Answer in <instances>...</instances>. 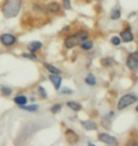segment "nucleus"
Listing matches in <instances>:
<instances>
[{
    "mask_svg": "<svg viewBox=\"0 0 138 146\" xmlns=\"http://www.w3.org/2000/svg\"><path fill=\"white\" fill-rule=\"evenodd\" d=\"M120 37H121V40L123 42L125 43H130L131 41L133 40V33H131V29L128 28L126 30L122 31L120 33Z\"/></svg>",
    "mask_w": 138,
    "mask_h": 146,
    "instance_id": "obj_7",
    "label": "nucleus"
},
{
    "mask_svg": "<svg viewBox=\"0 0 138 146\" xmlns=\"http://www.w3.org/2000/svg\"><path fill=\"white\" fill-rule=\"evenodd\" d=\"M39 91H40V95H42L43 97H46V91L45 90L44 87H39Z\"/></svg>",
    "mask_w": 138,
    "mask_h": 146,
    "instance_id": "obj_25",
    "label": "nucleus"
},
{
    "mask_svg": "<svg viewBox=\"0 0 138 146\" xmlns=\"http://www.w3.org/2000/svg\"><path fill=\"white\" fill-rule=\"evenodd\" d=\"M65 138L67 139V141L70 143H76L79 141V136L77 135V133L75 131H73L72 129H67L65 132Z\"/></svg>",
    "mask_w": 138,
    "mask_h": 146,
    "instance_id": "obj_8",
    "label": "nucleus"
},
{
    "mask_svg": "<svg viewBox=\"0 0 138 146\" xmlns=\"http://www.w3.org/2000/svg\"><path fill=\"white\" fill-rule=\"evenodd\" d=\"M42 46H43V44L41 42H39V41H33V42H30L28 45V48L29 51L35 52L42 48Z\"/></svg>",
    "mask_w": 138,
    "mask_h": 146,
    "instance_id": "obj_10",
    "label": "nucleus"
},
{
    "mask_svg": "<svg viewBox=\"0 0 138 146\" xmlns=\"http://www.w3.org/2000/svg\"><path fill=\"white\" fill-rule=\"evenodd\" d=\"M81 124H83V126L85 128L86 130H96V128H98V125L95 121H90V119H88V121H84L81 122Z\"/></svg>",
    "mask_w": 138,
    "mask_h": 146,
    "instance_id": "obj_11",
    "label": "nucleus"
},
{
    "mask_svg": "<svg viewBox=\"0 0 138 146\" xmlns=\"http://www.w3.org/2000/svg\"><path fill=\"white\" fill-rule=\"evenodd\" d=\"M88 37H89V34H88L87 31H81L75 35H70L67 37L64 41V46L67 48H72L76 46L80 45L83 40L88 39Z\"/></svg>",
    "mask_w": 138,
    "mask_h": 146,
    "instance_id": "obj_2",
    "label": "nucleus"
},
{
    "mask_svg": "<svg viewBox=\"0 0 138 146\" xmlns=\"http://www.w3.org/2000/svg\"><path fill=\"white\" fill-rule=\"evenodd\" d=\"M111 43L113 44L114 46H119L121 44V39L118 36H114L111 39Z\"/></svg>",
    "mask_w": 138,
    "mask_h": 146,
    "instance_id": "obj_20",
    "label": "nucleus"
},
{
    "mask_svg": "<svg viewBox=\"0 0 138 146\" xmlns=\"http://www.w3.org/2000/svg\"><path fill=\"white\" fill-rule=\"evenodd\" d=\"M61 104H54L53 106L51 107L50 108V111L52 113H54V114H56V113H59L61 111Z\"/></svg>",
    "mask_w": 138,
    "mask_h": 146,
    "instance_id": "obj_21",
    "label": "nucleus"
},
{
    "mask_svg": "<svg viewBox=\"0 0 138 146\" xmlns=\"http://www.w3.org/2000/svg\"><path fill=\"white\" fill-rule=\"evenodd\" d=\"M66 104L69 108H71L74 111H80V110H81V108H83V106H81L80 104L76 103V102H68Z\"/></svg>",
    "mask_w": 138,
    "mask_h": 146,
    "instance_id": "obj_16",
    "label": "nucleus"
},
{
    "mask_svg": "<svg viewBox=\"0 0 138 146\" xmlns=\"http://www.w3.org/2000/svg\"><path fill=\"white\" fill-rule=\"evenodd\" d=\"M49 80L51 81V83L53 84V86L55 87L56 90H59L61 84V77L59 74H51L49 75Z\"/></svg>",
    "mask_w": 138,
    "mask_h": 146,
    "instance_id": "obj_9",
    "label": "nucleus"
},
{
    "mask_svg": "<svg viewBox=\"0 0 138 146\" xmlns=\"http://www.w3.org/2000/svg\"><path fill=\"white\" fill-rule=\"evenodd\" d=\"M21 9V0H6L2 6V11L5 17L11 18L19 13Z\"/></svg>",
    "mask_w": 138,
    "mask_h": 146,
    "instance_id": "obj_1",
    "label": "nucleus"
},
{
    "mask_svg": "<svg viewBox=\"0 0 138 146\" xmlns=\"http://www.w3.org/2000/svg\"><path fill=\"white\" fill-rule=\"evenodd\" d=\"M23 56L24 57H27V58H29V59H36V55L34 54H27V53H24L23 54Z\"/></svg>",
    "mask_w": 138,
    "mask_h": 146,
    "instance_id": "obj_26",
    "label": "nucleus"
},
{
    "mask_svg": "<svg viewBox=\"0 0 138 146\" xmlns=\"http://www.w3.org/2000/svg\"><path fill=\"white\" fill-rule=\"evenodd\" d=\"M0 41H1V43L4 46H13V44L16 42V37L13 36V34L5 33L0 36Z\"/></svg>",
    "mask_w": 138,
    "mask_h": 146,
    "instance_id": "obj_5",
    "label": "nucleus"
},
{
    "mask_svg": "<svg viewBox=\"0 0 138 146\" xmlns=\"http://www.w3.org/2000/svg\"><path fill=\"white\" fill-rule=\"evenodd\" d=\"M98 139L102 142L106 144H110V145H114L117 143V139L114 138V137L109 135V134L106 133H101L98 135Z\"/></svg>",
    "mask_w": 138,
    "mask_h": 146,
    "instance_id": "obj_6",
    "label": "nucleus"
},
{
    "mask_svg": "<svg viewBox=\"0 0 138 146\" xmlns=\"http://www.w3.org/2000/svg\"><path fill=\"white\" fill-rule=\"evenodd\" d=\"M44 66H45V68L48 69V70L50 72V73H52V74H60L61 73V70L59 68H57L56 66H52V65H48V64H46V63H45L44 64Z\"/></svg>",
    "mask_w": 138,
    "mask_h": 146,
    "instance_id": "obj_15",
    "label": "nucleus"
},
{
    "mask_svg": "<svg viewBox=\"0 0 138 146\" xmlns=\"http://www.w3.org/2000/svg\"><path fill=\"white\" fill-rule=\"evenodd\" d=\"M126 64L131 70H136L138 68V52H133L129 55Z\"/></svg>",
    "mask_w": 138,
    "mask_h": 146,
    "instance_id": "obj_4",
    "label": "nucleus"
},
{
    "mask_svg": "<svg viewBox=\"0 0 138 146\" xmlns=\"http://www.w3.org/2000/svg\"><path fill=\"white\" fill-rule=\"evenodd\" d=\"M21 108L24 109V110L29 111V112H34V111H37L38 110V108H39V106H37V104H34V106H22Z\"/></svg>",
    "mask_w": 138,
    "mask_h": 146,
    "instance_id": "obj_19",
    "label": "nucleus"
},
{
    "mask_svg": "<svg viewBox=\"0 0 138 146\" xmlns=\"http://www.w3.org/2000/svg\"><path fill=\"white\" fill-rule=\"evenodd\" d=\"M63 7L66 10H69L71 8V2H70V0H63Z\"/></svg>",
    "mask_w": 138,
    "mask_h": 146,
    "instance_id": "obj_23",
    "label": "nucleus"
},
{
    "mask_svg": "<svg viewBox=\"0 0 138 146\" xmlns=\"http://www.w3.org/2000/svg\"><path fill=\"white\" fill-rule=\"evenodd\" d=\"M13 101H14V103H15V104H19L20 106H25V104H27L28 99L24 95H19V96H16V97L14 98Z\"/></svg>",
    "mask_w": 138,
    "mask_h": 146,
    "instance_id": "obj_13",
    "label": "nucleus"
},
{
    "mask_svg": "<svg viewBox=\"0 0 138 146\" xmlns=\"http://www.w3.org/2000/svg\"><path fill=\"white\" fill-rule=\"evenodd\" d=\"M85 83L87 84H89V86H95L96 84V77L94 76V74H92V73L88 74L87 77L85 78Z\"/></svg>",
    "mask_w": 138,
    "mask_h": 146,
    "instance_id": "obj_17",
    "label": "nucleus"
},
{
    "mask_svg": "<svg viewBox=\"0 0 138 146\" xmlns=\"http://www.w3.org/2000/svg\"><path fill=\"white\" fill-rule=\"evenodd\" d=\"M102 60L105 61V62H107V63L103 64V66H112V65H113V63H114V60L112 59V58H105V59H102Z\"/></svg>",
    "mask_w": 138,
    "mask_h": 146,
    "instance_id": "obj_22",
    "label": "nucleus"
},
{
    "mask_svg": "<svg viewBox=\"0 0 138 146\" xmlns=\"http://www.w3.org/2000/svg\"><path fill=\"white\" fill-rule=\"evenodd\" d=\"M46 9H48V11H50L52 13H56L60 11V5L56 2H51L46 6Z\"/></svg>",
    "mask_w": 138,
    "mask_h": 146,
    "instance_id": "obj_12",
    "label": "nucleus"
},
{
    "mask_svg": "<svg viewBox=\"0 0 138 146\" xmlns=\"http://www.w3.org/2000/svg\"><path fill=\"white\" fill-rule=\"evenodd\" d=\"M81 46L84 50H90V49L93 48V42L88 39L83 40V42L81 43Z\"/></svg>",
    "mask_w": 138,
    "mask_h": 146,
    "instance_id": "obj_14",
    "label": "nucleus"
},
{
    "mask_svg": "<svg viewBox=\"0 0 138 146\" xmlns=\"http://www.w3.org/2000/svg\"><path fill=\"white\" fill-rule=\"evenodd\" d=\"M136 111H138V106H137V107H136Z\"/></svg>",
    "mask_w": 138,
    "mask_h": 146,
    "instance_id": "obj_28",
    "label": "nucleus"
},
{
    "mask_svg": "<svg viewBox=\"0 0 138 146\" xmlns=\"http://www.w3.org/2000/svg\"><path fill=\"white\" fill-rule=\"evenodd\" d=\"M137 101H138L137 96L133 95V94H126L120 98L118 104H117V108L119 110H122V109L126 108V107L133 104L134 103H136Z\"/></svg>",
    "mask_w": 138,
    "mask_h": 146,
    "instance_id": "obj_3",
    "label": "nucleus"
},
{
    "mask_svg": "<svg viewBox=\"0 0 138 146\" xmlns=\"http://www.w3.org/2000/svg\"><path fill=\"white\" fill-rule=\"evenodd\" d=\"M2 92L4 93L5 95H10L11 93V88H9V87H2Z\"/></svg>",
    "mask_w": 138,
    "mask_h": 146,
    "instance_id": "obj_24",
    "label": "nucleus"
},
{
    "mask_svg": "<svg viewBox=\"0 0 138 146\" xmlns=\"http://www.w3.org/2000/svg\"><path fill=\"white\" fill-rule=\"evenodd\" d=\"M121 16V13H120V10L117 8H114L111 13V18L113 20H117L120 18Z\"/></svg>",
    "mask_w": 138,
    "mask_h": 146,
    "instance_id": "obj_18",
    "label": "nucleus"
},
{
    "mask_svg": "<svg viewBox=\"0 0 138 146\" xmlns=\"http://www.w3.org/2000/svg\"><path fill=\"white\" fill-rule=\"evenodd\" d=\"M63 93H64V94H70V93H72V90H69V89H64L63 90Z\"/></svg>",
    "mask_w": 138,
    "mask_h": 146,
    "instance_id": "obj_27",
    "label": "nucleus"
}]
</instances>
